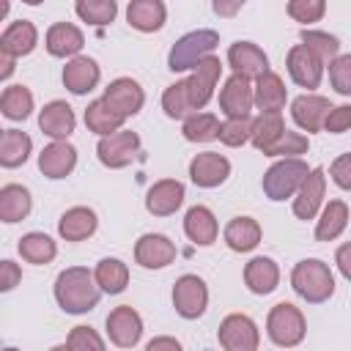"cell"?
<instances>
[{
    "mask_svg": "<svg viewBox=\"0 0 351 351\" xmlns=\"http://www.w3.org/2000/svg\"><path fill=\"white\" fill-rule=\"evenodd\" d=\"M288 16L293 22H302V25H313V22H321L324 14H326V3L324 0H291L285 5Z\"/></svg>",
    "mask_w": 351,
    "mask_h": 351,
    "instance_id": "f6af8a7d",
    "label": "cell"
},
{
    "mask_svg": "<svg viewBox=\"0 0 351 351\" xmlns=\"http://www.w3.org/2000/svg\"><path fill=\"white\" fill-rule=\"evenodd\" d=\"M263 239V228L255 217H233L222 230V241L233 252H252Z\"/></svg>",
    "mask_w": 351,
    "mask_h": 351,
    "instance_id": "83f0119b",
    "label": "cell"
},
{
    "mask_svg": "<svg viewBox=\"0 0 351 351\" xmlns=\"http://www.w3.org/2000/svg\"><path fill=\"white\" fill-rule=\"evenodd\" d=\"M241 8H244L241 0H236V3H222V0H217V3H214V14H219V16H233V14L241 11Z\"/></svg>",
    "mask_w": 351,
    "mask_h": 351,
    "instance_id": "db71d44e",
    "label": "cell"
},
{
    "mask_svg": "<svg viewBox=\"0 0 351 351\" xmlns=\"http://www.w3.org/2000/svg\"><path fill=\"white\" fill-rule=\"evenodd\" d=\"M162 110L167 118H176V121H186L195 110H192V101H189V90H186V80H178L173 85L165 88L162 93Z\"/></svg>",
    "mask_w": 351,
    "mask_h": 351,
    "instance_id": "ab89813d",
    "label": "cell"
},
{
    "mask_svg": "<svg viewBox=\"0 0 351 351\" xmlns=\"http://www.w3.org/2000/svg\"><path fill=\"white\" fill-rule=\"evenodd\" d=\"M107 337L118 348H134L143 337V315L132 304H118L104 318Z\"/></svg>",
    "mask_w": 351,
    "mask_h": 351,
    "instance_id": "9c48e42d",
    "label": "cell"
},
{
    "mask_svg": "<svg viewBox=\"0 0 351 351\" xmlns=\"http://www.w3.org/2000/svg\"><path fill=\"white\" fill-rule=\"evenodd\" d=\"M74 11L82 22L88 25H96V27H104L115 19L118 14V3L115 0H77L74 3Z\"/></svg>",
    "mask_w": 351,
    "mask_h": 351,
    "instance_id": "60d3db41",
    "label": "cell"
},
{
    "mask_svg": "<svg viewBox=\"0 0 351 351\" xmlns=\"http://www.w3.org/2000/svg\"><path fill=\"white\" fill-rule=\"evenodd\" d=\"M307 148H310V137L307 134L285 129L282 137L263 156H271V159H302V154H307Z\"/></svg>",
    "mask_w": 351,
    "mask_h": 351,
    "instance_id": "7bdbcfd3",
    "label": "cell"
},
{
    "mask_svg": "<svg viewBox=\"0 0 351 351\" xmlns=\"http://www.w3.org/2000/svg\"><path fill=\"white\" fill-rule=\"evenodd\" d=\"M324 60L321 58H315L304 44H293L291 49H288V55H285V69H288V74H291V80L299 85V88H304L307 93H313L318 85H321V80H324Z\"/></svg>",
    "mask_w": 351,
    "mask_h": 351,
    "instance_id": "8fae6325",
    "label": "cell"
},
{
    "mask_svg": "<svg viewBox=\"0 0 351 351\" xmlns=\"http://www.w3.org/2000/svg\"><path fill=\"white\" fill-rule=\"evenodd\" d=\"M49 351H71V348H69V343H58V346H52Z\"/></svg>",
    "mask_w": 351,
    "mask_h": 351,
    "instance_id": "9f6ffc18",
    "label": "cell"
},
{
    "mask_svg": "<svg viewBox=\"0 0 351 351\" xmlns=\"http://www.w3.org/2000/svg\"><path fill=\"white\" fill-rule=\"evenodd\" d=\"M38 44V27L30 19H14L5 25L3 36H0V52L11 55V58H25L36 49Z\"/></svg>",
    "mask_w": 351,
    "mask_h": 351,
    "instance_id": "4316f807",
    "label": "cell"
},
{
    "mask_svg": "<svg viewBox=\"0 0 351 351\" xmlns=\"http://www.w3.org/2000/svg\"><path fill=\"white\" fill-rule=\"evenodd\" d=\"M219 47V33L211 27H197L184 33L167 52V69L170 71H192L200 60H206L208 55H214V49Z\"/></svg>",
    "mask_w": 351,
    "mask_h": 351,
    "instance_id": "3957f363",
    "label": "cell"
},
{
    "mask_svg": "<svg viewBox=\"0 0 351 351\" xmlns=\"http://www.w3.org/2000/svg\"><path fill=\"white\" fill-rule=\"evenodd\" d=\"M324 195H326V173L324 167H313L299 192L293 195V217L296 219H315L324 208Z\"/></svg>",
    "mask_w": 351,
    "mask_h": 351,
    "instance_id": "9a60e30c",
    "label": "cell"
},
{
    "mask_svg": "<svg viewBox=\"0 0 351 351\" xmlns=\"http://www.w3.org/2000/svg\"><path fill=\"white\" fill-rule=\"evenodd\" d=\"M219 126L222 121L214 112H192L181 123V134L189 143H211V140H219Z\"/></svg>",
    "mask_w": 351,
    "mask_h": 351,
    "instance_id": "f35d334b",
    "label": "cell"
},
{
    "mask_svg": "<svg viewBox=\"0 0 351 351\" xmlns=\"http://www.w3.org/2000/svg\"><path fill=\"white\" fill-rule=\"evenodd\" d=\"M96 228H99V217L88 206H71L58 219V236L63 241H85L96 233Z\"/></svg>",
    "mask_w": 351,
    "mask_h": 351,
    "instance_id": "d4e9b609",
    "label": "cell"
},
{
    "mask_svg": "<svg viewBox=\"0 0 351 351\" xmlns=\"http://www.w3.org/2000/svg\"><path fill=\"white\" fill-rule=\"evenodd\" d=\"M313 167H307L304 159H277L261 178V186H263V195L274 203L280 200H288L299 192V186L304 184V178L310 176Z\"/></svg>",
    "mask_w": 351,
    "mask_h": 351,
    "instance_id": "277c9868",
    "label": "cell"
},
{
    "mask_svg": "<svg viewBox=\"0 0 351 351\" xmlns=\"http://www.w3.org/2000/svg\"><path fill=\"white\" fill-rule=\"evenodd\" d=\"M36 101H33V93L27 85H5L3 93H0V112L8 118V121H25L30 118Z\"/></svg>",
    "mask_w": 351,
    "mask_h": 351,
    "instance_id": "74e56055",
    "label": "cell"
},
{
    "mask_svg": "<svg viewBox=\"0 0 351 351\" xmlns=\"http://www.w3.org/2000/svg\"><path fill=\"white\" fill-rule=\"evenodd\" d=\"M19 280H22V269L14 263V261H3L0 263V291L3 293H8V291H14L16 285H19Z\"/></svg>",
    "mask_w": 351,
    "mask_h": 351,
    "instance_id": "f907efd6",
    "label": "cell"
},
{
    "mask_svg": "<svg viewBox=\"0 0 351 351\" xmlns=\"http://www.w3.org/2000/svg\"><path fill=\"white\" fill-rule=\"evenodd\" d=\"M145 351H184V346H181V340H176L170 335H156L145 343Z\"/></svg>",
    "mask_w": 351,
    "mask_h": 351,
    "instance_id": "816d5d0a",
    "label": "cell"
},
{
    "mask_svg": "<svg viewBox=\"0 0 351 351\" xmlns=\"http://www.w3.org/2000/svg\"><path fill=\"white\" fill-rule=\"evenodd\" d=\"M329 110H332V104L321 93H302L291 101V118L307 134H315V132L324 129V121H326Z\"/></svg>",
    "mask_w": 351,
    "mask_h": 351,
    "instance_id": "ac0fdd59",
    "label": "cell"
},
{
    "mask_svg": "<svg viewBox=\"0 0 351 351\" xmlns=\"http://www.w3.org/2000/svg\"><path fill=\"white\" fill-rule=\"evenodd\" d=\"M33 208V197L30 189L22 184H3L0 186V219L5 225L22 222Z\"/></svg>",
    "mask_w": 351,
    "mask_h": 351,
    "instance_id": "4dcf8cb0",
    "label": "cell"
},
{
    "mask_svg": "<svg viewBox=\"0 0 351 351\" xmlns=\"http://www.w3.org/2000/svg\"><path fill=\"white\" fill-rule=\"evenodd\" d=\"M101 299V288L96 285V277L85 266H69L55 277V302L69 315H85L90 313Z\"/></svg>",
    "mask_w": 351,
    "mask_h": 351,
    "instance_id": "6da1fadb",
    "label": "cell"
},
{
    "mask_svg": "<svg viewBox=\"0 0 351 351\" xmlns=\"http://www.w3.org/2000/svg\"><path fill=\"white\" fill-rule=\"evenodd\" d=\"M217 337H219V346L225 351H258V346H261L258 324L247 313H230V315H225L219 321Z\"/></svg>",
    "mask_w": 351,
    "mask_h": 351,
    "instance_id": "52a82bcc",
    "label": "cell"
},
{
    "mask_svg": "<svg viewBox=\"0 0 351 351\" xmlns=\"http://www.w3.org/2000/svg\"><path fill=\"white\" fill-rule=\"evenodd\" d=\"M291 288L307 304H324L335 296V274L321 258H304L291 269Z\"/></svg>",
    "mask_w": 351,
    "mask_h": 351,
    "instance_id": "7a4b0ae2",
    "label": "cell"
},
{
    "mask_svg": "<svg viewBox=\"0 0 351 351\" xmlns=\"http://www.w3.org/2000/svg\"><path fill=\"white\" fill-rule=\"evenodd\" d=\"M228 66L233 74H241L247 80H258L269 71V55L255 41H233L228 47Z\"/></svg>",
    "mask_w": 351,
    "mask_h": 351,
    "instance_id": "d6986e66",
    "label": "cell"
},
{
    "mask_svg": "<svg viewBox=\"0 0 351 351\" xmlns=\"http://www.w3.org/2000/svg\"><path fill=\"white\" fill-rule=\"evenodd\" d=\"M329 176H332V181H335L340 189L351 192V154L335 156V162L329 165Z\"/></svg>",
    "mask_w": 351,
    "mask_h": 351,
    "instance_id": "681fc988",
    "label": "cell"
},
{
    "mask_svg": "<svg viewBox=\"0 0 351 351\" xmlns=\"http://www.w3.org/2000/svg\"><path fill=\"white\" fill-rule=\"evenodd\" d=\"M93 277L101 293H123L129 285V266L121 258H101L93 269Z\"/></svg>",
    "mask_w": 351,
    "mask_h": 351,
    "instance_id": "d590c367",
    "label": "cell"
},
{
    "mask_svg": "<svg viewBox=\"0 0 351 351\" xmlns=\"http://www.w3.org/2000/svg\"><path fill=\"white\" fill-rule=\"evenodd\" d=\"M66 343H69V348L71 351H107V346H104V340H101V335L93 329V326H74L71 332H69V337H66Z\"/></svg>",
    "mask_w": 351,
    "mask_h": 351,
    "instance_id": "bcb514c9",
    "label": "cell"
},
{
    "mask_svg": "<svg viewBox=\"0 0 351 351\" xmlns=\"http://www.w3.org/2000/svg\"><path fill=\"white\" fill-rule=\"evenodd\" d=\"M184 233H186V239L192 244L211 247L217 241V236H219V222H217V217H214V211L208 206L197 203V206L186 208V214H184Z\"/></svg>",
    "mask_w": 351,
    "mask_h": 351,
    "instance_id": "484cf974",
    "label": "cell"
},
{
    "mask_svg": "<svg viewBox=\"0 0 351 351\" xmlns=\"http://www.w3.org/2000/svg\"><path fill=\"white\" fill-rule=\"evenodd\" d=\"M189 178L200 189L222 186L230 178V159L225 154H217V151L195 154L192 162H189Z\"/></svg>",
    "mask_w": 351,
    "mask_h": 351,
    "instance_id": "4fadbf2b",
    "label": "cell"
},
{
    "mask_svg": "<svg viewBox=\"0 0 351 351\" xmlns=\"http://www.w3.org/2000/svg\"><path fill=\"white\" fill-rule=\"evenodd\" d=\"M178 250L165 233H143L134 241V263L143 269H165L176 261Z\"/></svg>",
    "mask_w": 351,
    "mask_h": 351,
    "instance_id": "e0dca14e",
    "label": "cell"
},
{
    "mask_svg": "<svg viewBox=\"0 0 351 351\" xmlns=\"http://www.w3.org/2000/svg\"><path fill=\"white\" fill-rule=\"evenodd\" d=\"M14 69H16V58H11V55L0 52V80H3V82L14 74Z\"/></svg>",
    "mask_w": 351,
    "mask_h": 351,
    "instance_id": "11a10c76",
    "label": "cell"
},
{
    "mask_svg": "<svg viewBox=\"0 0 351 351\" xmlns=\"http://www.w3.org/2000/svg\"><path fill=\"white\" fill-rule=\"evenodd\" d=\"M222 77V60L217 55H208L206 60H200L189 77H186V90H189V101H192V110L200 112L211 99H214V88Z\"/></svg>",
    "mask_w": 351,
    "mask_h": 351,
    "instance_id": "30bf717a",
    "label": "cell"
},
{
    "mask_svg": "<svg viewBox=\"0 0 351 351\" xmlns=\"http://www.w3.org/2000/svg\"><path fill=\"white\" fill-rule=\"evenodd\" d=\"M38 129L52 140H69L77 129V115H74L71 104L63 99L47 101L38 112Z\"/></svg>",
    "mask_w": 351,
    "mask_h": 351,
    "instance_id": "ffe728a7",
    "label": "cell"
},
{
    "mask_svg": "<svg viewBox=\"0 0 351 351\" xmlns=\"http://www.w3.org/2000/svg\"><path fill=\"white\" fill-rule=\"evenodd\" d=\"M123 123H126V118L118 115L104 99H93V101L85 107V126H88L93 134H99V137H110V134L121 132Z\"/></svg>",
    "mask_w": 351,
    "mask_h": 351,
    "instance_id": "d6a6232c",
    "label": "cell"
},
{
    "mask_svg": "<svg viewBox=\"0 0 351 351\" xmlns=\"http://www.w3.org/2000/svg\"><path fill=\"white\" fill-rule=\"evenodd\" d=\"M252 137V118H225L219 126V143L228 148H239Z\"/></svg>",
    "mask_w": 351,
    "mask_h": 351,
    "instance_id": "ee69618b",
    "label": "cell"
},
{
    "mask_svg": "<svg viewBox=\"0 0 351 351\" xmlns=\"http://www.w3.org/2000/svg\"><path fill=\"white\" fill-rule=\"evenodd\" d=\"M74 167H77V148L69 140H52L38 154V170L52 181L71 176Z\"/></svg>",
    "mask_w": 351,
    "mask_h": 351,
    "instance_id": "44dd1931",
    "label": "cell"
},
{
    "mask_svg": "<svg viewBox=\"0 0 351 351\" xmlns=\"http://www.w3.org/2000/svg\"><path fill=\"white\" fill-rule=\"evenodd\" d=\"M63 85H66V90H71L74 96H85V93H90L96 85H99V80H101V69H99V63L93 60V58H88V55H80V58H71L66 66H63Z\"/></svg>",
    "mask_w": 351,
    "mask_h": 351,
    "instance_id": "603a6c76",
    "label": "cell"
},
{
    "mask_svg": "<svg viewBox=\"0 0 351 351\" xmlns=\"http://www.w3.org/2000/svg\"><path fill=\"white\" fill-rule=\"evenodd\" d=\"M335 266H337V271L351 282V241H346V244L337 247V252H335Z\"/></svg>",
    "mask_w": 351,
    "mask_h": 351,
    "instance_id": "f5cc1de1",
    "label": "cell"
},
{
    "mask_svg": "<svg viewBox=\"0 0 351 351\" xmlns=\"http://www.w3.org/2000/svg\"><path fill=\"white\" fill-rule=\"evenodd\" d=\"M348 206L346 200H329L324 203L318 219H315V241H335L348 228Z\"/></svg>",
    "mask_w": 351,
    "mask_h": 351,
    "instance_id": "1f68e13d",
    "label": "cell"
},
{
    "mask_svg": "<svg viewBox=\"0 0 351 351\" xmlns=\"http://www.w3.org/2000/svg\"><path fill=\"white\" fill-rule=\"evenodd\" d=\"M255 107V90L252 80L241 74H230L219 88V110L225 118H250Z\"/></svg>",
    "mask_w": 351,
    "mask_h": 351,
    "instance_id": "7c38bea8",
    "label": "cell"
},
{
    "mask_svg": "<svg viewBox=\"0 0 351 351\" xmlns=\"http://www.w3.org/2000/svg\"><path fill=\"white\" fill-rule=\"evenodd\" d=\"M285 129H288V126H285V121H282V112H261L258 118H252V137H250V143H252L261 154H266V151L282 137Z\"/></svg>",
    "mask_w": 351,
    "mask_h": 351,
    "instance_id": "8d00e7d4",
    "label": "cell"
},
{
    "mask_svg": "<svg viewBox=\"0 0 351 351\" xmlns=\"http://www.w3.org/2000/svg\"><path fill=\"white\" fill-rule=\"evenodd\" d=\"M266 335L280 348H293L307 335L304 313L291 302H277L266 315Z\"/></svg>",
    "mask_w": 351,
    "mask_h": 351,
    "instance_id": "5b68a950",
    "label": "cell"
},
{
    "mask_svg": "<svg viewBox=\"0 0 351 351\" xmlns=\"http://www.w3.org/2000/svg\"><path fill=\"white\" fill-rule=\"evenodd\" d=\"M44 47L52 58H80L82 47H85V36L77 25L71 22H52L47 27V36H44Z\"/></svg>",
    "mask_w": 351,
    "mask_h": 351,
    "instance_id": "7402d4cb",
    "label": "cell"
},
{
    "mask_svg": "<svg viewBox=\"0 0 351 351\" xmlns=\"http://www.w3.org/2000/svg\"><path fill=\"white\" fill-rule=\"evenodd\" d=\"M33 154V140L27 132L19 129H5L0 137V165L5 170H14L19 165H25Z\"/></svg>",
    "mask_w": 351,
    "mask_h": 351,
    "instance_id": "836d02e7",
    "label": "cell"
},
{
    "mask_svg": "<svg viewBox=\"0 0 351 351\" xmlns=\"http://www.w3.org/2000/svg\"><path fill=\"white\" fill-rule=\"evenodd\" d=\"M324 129L329 134H343L351 129V104H337L329 110L326 121H324Z\"/></svg>",
    "mask_w": 351,
    "mask_h": 351,
    "instance_id": "c3c4849f",
    "label": "cell"
},
{
    "mask_svg": "<svg viewBox=\"0 0 351 351\" xmlns=\"http://www.w3.org/2000/svg\"><path fill=\"white\" fill-rule=\"evenodd\" d=\"M118 115H123V118H132V115H137L140 110H143V104H145V90H143V85L137 82V80H132V77H118V80H112L107 88H104V96H101Z\"/></svg>",
    "mask_w": 351,
    "mask_h": 351,
    "instance_id": "2e32d148",
    "label": "cell"
},
{
    "mask_svg": "<svg viewBox=\"0 0 351 351\" xmlns=\"http://www.w3.org/2000/svg\"><path fill=\"white\" fill-rule=\"evenodd\" d=\"M244 285L255 296H269L280 285V266L269 255H255L244 263Z\"/></svg>",
    "mask_w": 351,
    "mask_h": 351,
    "instance_id": "cb8c5ba5",
    "label": "cell"
},
{
    "mask_svg": "<svg viewBox=\"0 0 351 351\" xmlns=\"http://www.w3.org/2000/svg\"><path fill=\"white\" fill-rule=\"evenodd\" d=\"M140 134L137 132H129V129H121V132H115V134H110V137H99V143H96V156H99V162L104 165V167H110V170H123V167H129L134 159H137V154H140Z\"/></svg>",
    "mask_w": 351,
    "mask_h": 351,
    "instance_id": "8992f818",
    "label": "cell"
},
{
    "mask_svg": "<svg viewBox=\"0 0 351 351\" xmlns=\"http://www.w3.org/2000/svg\"><path fill=\"white\" fill-rule=\"evenodd\" d=\"M16 250H19L22 261H27V263H33V266L52 263L55 255H58V244H55V239L47 236V233H41V230H30V233H25V236L19 239V244H16Z\"/></svg>",
    "mask_w": 351,
    "mask_h": 351,
    "instance_id": "e575fe53",
    "label": "cell"
},
{
    "mask_svg": "<svg viewBox=\"0 0 351 351\" xmlns=\"http://www.w3.org/2000/svg\"><path fill=\"white\" fill-rule=\"evenodd\" d=\"M3 351H19V348H14V346H5V348H3Z\"/></svg>",
    "mask_w": 351,
    "mask_h": 351,
    "instance_id": "6f0895ef",
    "label": "cell"
},
{
    "mask_svg": "<svg viewBox=\"0 0 351 351\" xmlns=\"http://www.w3.org/2000/svg\"><path fill=\"white\" fill-rule=\"evenodd\" d=\"M173 307L181 318L195 321L208 307V285L197 274H181L173 285Z\"/></svg>",
    "mask_w": 351,
    "mask_h": 351,
    "instance_id": "ba28073f",
    "label": "cell"
},
{
    "mask_svg": "<svg viewBox=\"0 0 351 351\" xmlns=\"http://www.w3.org/2000/svg\"><path fill=\"white\" fill-rule=\"evenodd\" d=\"M302 44H304L315 58H321L324 63H332V60L340 55V41H337V36H332V33H326V30H310V27H304V30H302Z\"/></svg>",
    "mask_w": 351,
    "mask_h": 351,
    "instance_id": "b9f144b4",
    "label": "cell"
},
{
    "mask_svg": "<svg viewBox=\"0 0 351 351\" xmlns=\"http://www.w3.org/2000/svg\"><path fill=\"white\" fill-rule=\"evenodd\" d=\"M203 351H211V348H203Z\"/></svg>",
    "mask_w": 351,
    "mask_h": 351,
    "instance_id": "680465c9",
    "label": "cell"
},
{
    "mask_svg": "<svg viewBox=\"0 0 351 351\" xmlns=\"http://www.w3.org/2000/svg\"><path fill=\"white\" fill-rule=\"evenodd\" d=\"M126 22L140 33H156L167 22V5L162 0H132L126 5Z\"/></svg>",
    "mask_w": 351,
    "mask_h": 351,
    "instance_id": "f1b7e54d",
    "label": "cell"
},
{
    "mask_svg": "<svg viewBox=\"0 0 351 351\" xmlns=\"http://www.w3.org/2000/svg\"><path fill=\"white\" fill-rule=\"evenodd\" d=\"M329 82L340 96H351V52L337 55L329 63Z\"/></svg>",
    "mask_w": 351,
    "mask_h": 351,
    "instance_id": "7dc6e473",
    "label": "cell"
},
{
    "mask_svg": "<svg viewBox=\"0 0 351 351\" xmlns=\"http://www.w3.org/2000/svg\"><path fill=\"white\" fill-rule=\"evenodd\" d=\"M186 186L178 178H159L145 192V211L154 217H170L184 206Z\"/></svg>",
    "mask_w": 351,
    "mask_h": 351,
    "instance_id": "5bb4252c",
    "label": "cell"
},
{
    "mask_svg": "<svg viewBox=\"0 0 351 351\" xmlns=\"http://www.w3.org/2000/svg\"><path fill=\"white\" fill-rule=\"evenodd\" d=\"M255 90V107L261 112H282L285 101H288V88L282 82V77L277 71H266L252 82Z\"/></svg>",
    "mask_w": 351,
    "mask_h": 351,
    "instance_id": "f546056e",
    "label": "cell"
}]
</instances>
